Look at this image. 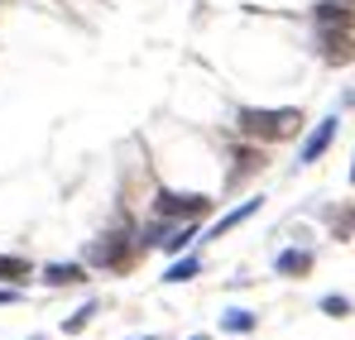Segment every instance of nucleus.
<instances>
[{
    "mask_svg": "<svg viewBox=\"0 0 355 340\" xmlns=\"http://www.w3.org/2000/svg\"><path fill=\"white\" fill-rule=\"evenodd\" d=\"M44 283H49V287L87 283V274H82V264H49V269H44Z\"/></svg>",
    "mask_w": 355,
    "mask_h": 340,
    "instance_id": "6e6552de",
    "label": "nucleus"
},
{
    "mask_svg": "<svg viewBox=\"0 0 355 340\" xmlns=\"http://www.w3.org/2000/svg\"><path fill=\"white\" fill-rule=\"evenodd\" d=\"M92 316H96V302H87V307H82L77 316H67V321H62V331H67V336H77V331H82V326L92 321Z\"/></svg>",
    "mask_w": 355,
    "mask_h": 340,
    "instance_id": "ddd939ff",
    "label": "nucleus"
},
{
    "mask_svg": "<svg viewBox=\"0 0 355 340\" xmlns=\"http://www.w3.org/2000/svg\"><path fill=\"white\" fill-rule=\"evenodd\" d=\"M341 5H346V0H341Z\"/></svg>",
    "mask_w": 355,
    "mask_h": 340,
    "instance_id": "aec40b11",
    "label": "nucleus"
},
{
    "mask_svg": "<svg viewBox=\"0 0 355 340\" xmlns=\"http://www.w3.org/2000/svg\"><path fill=\"white\" fill-rule=\"evenodd\" d=\"M236 120H240V134L274 144V139H288L297 125H302V111H293V106H284V111H254V106H240Z\"/></svg>",
    "mask_w": 355,
    "mask_h": 340,
    "instance_id": "f257e3e1",
    "label": "nucleus"
},
{
    "mask_svg": "<svg viewBox=\"0 0 355 340\" xmlns=\"http://www.w3.org/2000/svg\"><path fill=\"white\" fill-rule=\"evenodd\" d=\"M221 326H226V331H254V312H226V316H221Z\"/></svg>",
    "mask_w": 355,
    "mask_h": 340,
    "instance_id": "f8f14e48",
    "label": "nucleus"
},
{
    "mask_svg": "<svg viewBox=\"0 0 355 340\" xmlns=\"http://www.w3.org/2000/svg\"><path fill=\"white\" fill-rule=\"evenodd\" d=\"M351 177H355V168H351Z\"/></svg>",
    "mask_w": 355,
    "mask_h": 340,
    "instance_id": "6ab92c4d",
    "label": "nucleus"
},
{
    "mask_svg": "<svg viewBox=\"0 0 355 340\" xmlns=\"http://www.w3.org/2000/svg\"><path fill=\"white\" fill-rule=\"evenodd\" d=\"M211 211V197H197V192H159L154 197V216L159 221H197Z\"/></svg>",
    "mask_w": 355,
    "mask_h": 340,
    "instance_id": "f03ea898",
    "label": "nucleus"
},
{
    "mask_svg": "<svg viewBox=\"0 0 355 340\" xmlns=\"http://www.w3.org/2000/svg\"><path fill=\"white\" fill-rule=\"evenodd\" d=\"M125 259H130V235L125 230H111V235L87 244V264H96V269H120Z\"/></svg>",
    "mask_w": 355,
    "mask_h": 340,
    "instance_id": "7ed1b4c3",
    "label": "nucleus"
},
{
    "mask_svg": "<svg viewBox=\"0 0 355 340\" xmlns=\"http://www.w3.org/2000/svg\"><path fill=\"white\" fill-rule=\"evenodd\" d=\"M317 53L327 57L331 67L351 62L355 57V29H317Z\"/></svg>",
    "mask_w": 355,
    "mask_h": 340,
    "instance_id": "20e7f679",
    "label": "nucleus"
},
{
    "mask_svg": "<svg viewBox=\"0 0 355 340\" xmlns=\"http://www.w3.org/2000/svg\"><path fill=\"white\" fill-rule=\"evenodd\" d=\"M24 278H29V264L15 254H0V283H24Z\"/></svg>",
    "mask_w": 355,
    "mask_h": 340,
    "instance_id": "9d476101",
    "label": "nucleus"
},
{
    "mask_svg": "<svg viewBox=\"0 0 355 340\" xmlns=\"http://www.w3.org/2000/svg\"><path fill=\"white\" fill-rule=\"evenodd\" d=\"M197 269H202V259H178L173 269H168V274H164V283H187V278H192V274H197Z\"/></svg>",
    "mask_w": 355,
    "mask_h": 340,
    "instance_id": "9b49d317",
    "label": "nucleus"
},
{
    "mask_svg": "<svg viewBox=\"0 0 355 340\" xmlns=\"http://www.w3.org/2000/svg\"><path fill=\"white\" fill-rule=\"evenodd\" d=\"M135 340H164V336H135Z\"/></svg>",
    "mask_w": 355,
    "mask_h": 340,
    "instance_id": "dca6fc26",
    "label": "nucleus"
},
{
    "mask_svg": "<svg viewBox=\"0 0 355 340\" xmlns=\"http://www.w3.org/2000/svg\"><path fill=\"white\" fill-rule=\"evenodd\" d=\"M254 211H259V197H250V202H245V206H236V211H226V216H221V221H216V226H211V235H207V240H221V235H226V230H236L240 221H250V216H254Z\"/></svg>",
    "mask_w": 355,
    "mask_h": 340,
    "instance_id": "0eeeda50",
    "label": "nucleus"
},
{
    "mask_svg": "<svg viewBox=\"0 0 355 340\" xmlns=\"http://www.w3.org/2000/svg\"><path fill=\"white\" fill-rule=\"evenodd\" d=\"M192 340H207V336H192Z\"/></svg>",
    "mask_w": 355,
    "mask_h": 340,
    "instance_id": "a211bd4d",
    "label": "nucleus"
},
{
    "mask_svg": "<svg viewBox=\"0 0 355 340\" xmlns=\"http://www.w3.org/2000/svg\"><path fill=\"white\" fill-rule=\"evenodd\" d=\"M317 29H355V5H341V0H322L312 10Z\"/></svg>",
    "mask_w": 355,
    "mask_h": 340,
    "instance_id": "39448f33",
    "label": "nucleus"
},
{
    "mask_svg": "<svg viewBox=\"0 0 355 340\" xmlns=\"http://www.w3.org/2000/svg\"><path fill=\"white\" fill-rule=\"evenodd\" d=\"M29 340H44V336H29Z\"/></svg>",
    "mask_w": 355,
    "mask_h": 340,
    "instance_id": "f3484780",
    "label": "nucleus"
},
{
    "mask_svg": "<svg viewBox=\"0 0 355 340\" xmlns=\"http://www.w3.org/2000/svg\"><path fill=\"white\" fill-rule=\"evenodd\" d=\"M274 269H279V274H288V278H297V274H307V269H312V254H307V249H284Z\"/></svg>",
    "mask_w": 355,
    "mask_h": 340,
    "instance_id": "1a4fd4ad",
    "label": "nucleus"
},
{
    "mask_svg": "<svg viewBox=\"0 0 355 340\" xmlns=\"http://www.w3.org/2000/svg\"><path fill=\"white\" fill-rule=\"evenodd\" d=\"M336 139V115H327L322 125H317V134H307V144H302V154H297V163H317L322 154H327V144Z\"/></svg>",
    "mask_w": 355,
    "mask_h": 340,
    "instance_id": "423d86ee",
    "label": "nucleus"
},
{
    "mask_svg": "<svg viewBox=\"0 0 355 340\" xmlns=\"http://www.w3.org/2000/svg\"><path fill=\"white\" fill-rule=\"evenodd\" d=\"M15 297H19L15 287H0V302H15Z\"/></svg>",
    "mask_w": 355,
    "mask_h": 340,
    "instance_id": "2eb2a0df",
    "label": "nucleus"
},
{
    "mask_svg": "<svg viewBox=\"0 0 355 340\" xmlns=\"http://www.w3.org/2000/svg\"><path fill=\"white\" fill-rule=\"evenodd\" d=\"M322 312H327V316H351V302L331 292V297H322Z\"/></svg>",
    "mask_w": 355,
    "mask_h": 340,
    "instance_id": "4468645a",
    "label": "nucleus"
}]
</instances>
